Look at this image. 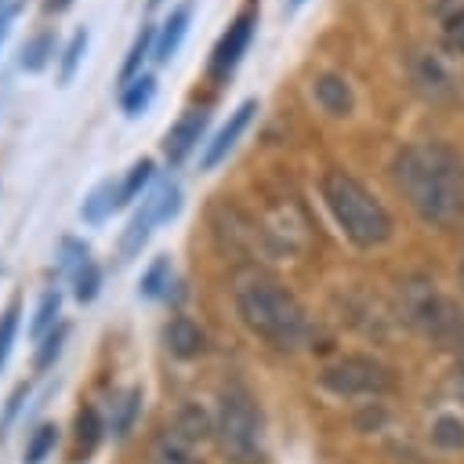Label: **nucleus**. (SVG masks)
Listing matches in <instances>:
<instances>
[{
	"label": "nucleus",
	"instance_id": "obj_1",
	"mask_svg": "<svg viewBox=\"0 0 464 464\" xmlns=\"http://www.w3.org/2000/svg\"><path fill=\"white\" fill-rule=\"evenodd\" d=\"M392 181L410 210L435 228L464 214V160L446 141H410L392 160Z\"/></svg>",
	"mask_w": 464,
	"mask_h": 464
},
{
	"label": "nucleus",
	"instance_id": "obj_2",
	"mask_svg": "<svg viewBox=\"0 0 464 464\" xmlns=\"http://www.w3.org/2000/svg\"><path fill=\"white\" fill-rule=\"evenodd\" d=\"M232 301H236L243 326L254 337H261L265 344H272L279 352H297L308 344V337H312L308 312L286 290V283L276 279L272 272H265L257 265L239 268L232 276Z\"/></svg>",
	"mask_w": 464,
	"mask_h": 464
},
{
	"label": "nucleus",
	"instance_id": "obj_3",
	"mask_svg": "<svg viewBox=\"0 0 464 464\" xmlns=\"http://www.w3.org/2000/svg\"><path fill=\"white\" fill-rule=\"evenodd\" d=\"M319 192H323V203L330 210V218L337 221V228L344 232L348 243L370 250V246H381L392 239V214L388 207L348 170H326L323 181H319Z\"/></svg>",
	"mask_w": 464,
	"mask_h": 464
},
{
	"label": "nucleus",
	"instance_id": "obj_4",
	"mask_svg": "<svg viewBox=\"0 0 464 464\" xmlns=\"http://www.w3.org/2000/svg\"><path fill=\"white\" fill-rule=\"evenodd\" d=\"M402 319L439 348H464V312L428 279L402 286Z\"/></svg>",
	"mask_w": 464,
	"mask_h": 464
},
{
	"label": "nucleus",
	"instance_id": "obj_5",
	"mask_svg": "<svg viewBox=\"0 0 464 464\" xmlns=\"http://www.w3.org/2000/svg\"><path fill=\"white\" fill-rule=\"evenodd\" d=\"M214 435L232 464H261V413L243 388H225Z\"/></svg>",
	"mask_w": 464,
	"mask_h": 464
},
{
	"label": "nucleus",
	"instance_id": "obj_6",
	"mask_svg": "<svg viewBox=\"0 0 464 464\" xmlns=\"http://www.w3.org/2000/svg\"><path fill=\"white\" fill-rule=\"evenodd\" d=\"M319 384L334 395H384L395 388V373L370 355H341L337 362L323 366Z\"/></svg>",
	"mask_w": 464,
	"mask_h": 464
},
{
	"label": "nucleus",
	"instance_id": "obj_7",
	"mask_svg": "<svg viewBox=\"0 0 464 464\" xmlns=\"http://www.w3.org/2000/svg\"><path fill=\"white\" fill-rule=\"evenodd\" d=\"M257 33V0H246V7L236 11V18L228 22V29L218 36V44L210 47L207 58V80L214 87H225L232 80V72L239 69L243 54L250 51V40Z\"/></svg>",
	"mask_w": 464,
	"mask_h": 464
},
{
	"label": "nucleus",
	"instance_id": "obj_8",
	"mask_svg": "<svg viewBox=\"0 0 464 464\" xmlns=\"http://www.w3.org/2000/svg\"><path fill=\"white\" fill-rule=\"evenodd\" d=\"M207 123H210V112L203 109V105H192V109H185L170 127H167V134H163V156H167V163L170 167H178V163H185L188 156H192V149L203 141V134H207Z\"/></svg>",
	"mask_w": 464,
	"mask_h": 464
},
{
	"label": "nucleus",
	"instance_id": "obj_9",
	"mask_svg": "<svg viewBox=\"0 0 464 464\" xmlns=\"http://www.w3.org/2000/svg\"><path fill=\"white\" fill-rule=\"evenodd\" d=\"M254 112H257V98H243V102L228 112V120L214 130V138L203 141V156H199V167H203V170H214L221 160H228V152L236 149V141H239L243 130L250 127Z\"/></svg>",
	"mask_w": 464,
	"mask_h": 464
},
{
	"label": "nucleus",
	"instance_id": "obj_10",
	"mask_svg": "<svg viewBox=\"0 0 464 464\" xmlns=\"http://www.w3.org/2000/svg\"><path fill=\"white\" fill-rule=\"evenodd\" d=\"M192 11H196V4H192V0H181V4H174V7H170V14L160 22L156 51H152V58H156L160 65H167V62L178 54V47L185 44V33H188V22H192Z\"/></svg>",
	"mask_w": 464,
	"mask_h": 464
},
{
	"label": "nucleus",
	"instance_id": "obj_11",
	"mask_svg": "<svg viewBox=\"0 0 464 464\" xmlns=\"http://www.w3.org/2000/svg\"><path fill=\"white\" fill-rule=\"evenodd\" d=\"M312 98L326 116H348L355 109V91L341 72H319L312 80Z\"/></svg>",
	"mask_w": 464,
	"mask_h": 464
},
{
	"label": "nucleus",
	"instance_id": "obj_12",
	"mask_svg": "<svg viewBox=\"0 0 464 464\" xmlns=\"http://www.w3.org/2000/svg\"><path fill=\"white\" fill-rule=\"evenodd\" d=\"M149 460H152V464H203L199 442L185 439L178 428L156 431V439L149 442Z\"/></svg>",
	"mask_w": 464,
	"mask_h": 464
},
{
	"label": "nucleus",
	"instance_id": "obj_13",
	"mask_svg": "<svg viewBox=\"0 0 464 464\" xmlns=\"http://www.w3.org/2000/svg\"><path fill=\"white\" fill-rule=\"evenodd\" d=\"M123 207V185L116 181V178H105V181H98L87 196H83V203H80V218L87 221V225H102L112 210H120Z\"/></svg>",
	"mask_w": 464,
	"mask_h": 464
},
{
	"label": "nucleus",
	"instance_id": "obj_14",
	"mask_svg": "<svg viewBox=\"0 0 464 464\" xmlns=\"http://www.w3.org/2000/svg\"><path fill=\"white\" fill-rule=\"evenodd\" d=\"M163 341H167L170 355H178V359H196V355L207 352V334H203L192 319H185V315H174V319L167 323Z\"/></svg>",
	"mask_w": 464,
	"mask_h": 464
},
{
	"label": "nucleus",
	"instance_id": "obj_15",
	"mask_svg": "<svg viewBox=\"0 0 464 464\" xmlns=\"http://www.w3.org/2000/svg\"><path fill=\"white\" fill-rule=\"evenodd\" d=\"M431 14L439 18V36L453 54H464V0H431Z\"/></svg>",
	"mask_w": 464,
	"mask_h": 464
},
{
	"label": "nucleus",
	"instance_id": "obj_16",
	"mask_svg": "<svg viewBox=\"0 0 464 464\" xmlns=\"http://www.w3.org/2000/svg\"><path fill=\"white\" fill-rule=\"evenodd\" d=\"M54 54H58V33H54V29H40L36 36H29V40L22 44L18 65H22L25 72H44Z\"/></svg>",
	"mask_w": 464,
	"mask_h": 464
},
{
	"label": "nucleus",
	"instance_id": "obj_17",
	"mask_svg": "<svg viewBox=\"0 0 464 464\" xmlns=\"http://www.w3.org/2000/svg\"><path fill=\"white\" fill-rule=\"evenodd\" d=\"M141 199L152 207V214H156V225H163V221L178 218V210H181V185H178V181L167 174V178L152 181V188H149Z\"/></svg>",
	"mask_w": 464,
	"mask_h": 464
},
{
	"label": "nucleus",
	"instance_id": "obj_18",
	"mask_svg": "<svg viewBox=\"0 0 464 464\" xmlns=\"http://www.w3.org/2000/svg\"><path fill=\"white\" fill-rule=\"evenodd\" d=\"M152 228H156V214H152V207L141 199V207L130 214V221H127L123 236H120V254H123V257H134V254H141V246L149 243Z\"/></svg>",
	"mask_w": 464,
	"mask_h": 464
},
{
	"label": "nucleus",
	"instance_id": "obj_19",
	"mask_svg": "<svg viewBox=\"0 0 464 464\" xmlns=\"http://www.w3.org/2000/svg\"><path fill=\"white\" fill-rule=\"evenodd\" d=\"M156 33H160V25H152V22H145L138 29V36H134V44H130V51H127V58L120 65V80L123 83H130L134 76H141L145 58H152V51H156Z\"/></svg>",
	"mask_w": 464,
	"mask_h": 464
},
{
	"label": "nucleus",
	"instance_id": "obj_20",
	"mask_svg": "<svg viewBox=\"0 0 464 464\" xmlns=\"http://www.w3.org/2000/svg\"><path fill=\"white\" fill-rule=\"evenodd\" d=\"M152 98H156V76L152 72H141V76H134L130 83H123V91H120V109H123V116H141L149 105H152Z\"/></svg>",
	"mask_w": 464,
	"mask_h": 464
},
{
	"label": "nucleus",
	"instance_id": "obj_21",
	"mask_svg": "<svg viewBox=\"0 0 464 464\" xmlns=\"http://www.w3.org/2000/svg\"><path fill=\"white\" fill-rule=\"evenodd\" d=\"M87 44H91V29H87V25H80V29L65 40L62 58H58V83H62V87H69V83H72V76L80 72L83 54H87Z\"/></svg>",
	"mask_w": 464,
	"mask_h": 464
},
{
	"label": "nucleus",
	"instance_id": "obj_22",
	"mask_svg": "<svg viewBox=\"0 0 464 464\" xmlns=\"http://www.w3.org/2000/svg\"><path fill=\"white\" fill-rule=\"evenodd\" d=\"M58 312H62V290L51 286V290H44L40 301H36V312H33V319H29V337H33V341H44V337L58 326Z\"/></svg>",
	"mask_w": 464,
	"mask_h": 464
},
{
	"label": "nucleus",
	"instance_id": "obj_23",
	"mask_svg": "<svg viewBox=\"0 0 464 464\" xmlns=\"http://www.w3.org/2000/svg\"><path fill=\"white\" fill-rule=\"evenodd\" d=\"M431 442L435 446H442V450H457V446H464V417L460 413H453V410H442L435 420H431Z\"/></svg>",
	"mask_w": 464,
	"mask_h": 464
},
{
	"label": "nucleus",
	"instance_id": "obj_24",
	"mask_svg": "<svg viewBox=\"0 0 464 464\" xmlns=\"http://www.w3.org/2000/svg\"><path fill=\"white\" fill-rule=\"evenodd\" d=\"M152 181H156V163H152L149 156L134 160V163H130V170L120 178V185H123V207H127L130 199H138L145 188H152Z\"/></svg>",
	"mask_w": 464,
	"mask_h": 464
},
{
	"label": "nucleus",
	"instance_id": "obj_25",
	"mask_svg": "<svg viewBox=\"0 0 464 464\" xmlns=\"http://www.w3.org/2000/svg\"><path fill=\"white\" fill-rule=\"evenodd\" d=\"M138 294H141V297H170V261H167V257H156V261L141 272Z\"/></svg>",
	"mask_w": 464,
	"mask_h": 464
},
{
	"label": "nucleus",
	"instance_id": "obj_26",
	"mask_svg": "<svg viewBox=\"0 0 464 464\" xmlns=\"http://www.w3.org/2000/svg\"><path fill=\"white\" fill-rule=\"evenodd\" d=\"M98 439H102V420H98V410H94V406H83V410L76 413V457L94 453Z\"/></svg>",
	"mask_w": 464,
	"mask_h": 464
},
{
	"label": "nucleus",
	"instance_id": "obj_27",
	"mask_svg": "<svg viewBox=\"0 0 464 464\" xmlns=\"http://www.w3.org/2000/svg\"><path fill=\"white\" fill-rule=\"evenodd\" d=\"M87 261H91V246H87L83 239L65 236V239L58 243V268H62V276H69V279H72Z\"/></svg>",
	"mask_w": 464,
	"mask_h": 464
},
{
	"label": "nucleus",
	"instance_id": "obj_28",
	"mask_svg": "<svg viewBox=\"0 0 464 464\" xmlns=\"http://www.w3.org/2000/svg\"><path fill=\"white\" fill-rule=\"evenodd\" d=\"M170 428H178L185 439H192V442H203L214 428H210V420H207V413L199 410V406H181V413L174 417V424Z\"/></svg>",
	"mask_w": 464,
	"mask_h": 464
},
{
	"label": "nucleus",
	"instance_id": "obj_29",
	"mask_svg": "<svg viewBox=\"0 0 464 464\" xmlns=\"http://www.w3.org/2000/svg\"><path fill=\"white\" fill-rule=\"evenodd\" d=\"M69 283H72V297H76L80 304H87V301H94L98 290H102V268H98L94 261H87Z\"/></svg>",
	"mask_w": 464,
	"mask_h": 464
},
{
	"label": "nucleus",
	"instance_id": "obj_30",
	"mask_svg": "<svg viewBox=\"0 0 464 464\" xmlns=\"http://www.w3.org/2000/svg\"><path fill=\"white\" fill-rule=\"evenodd\" d=\"M54 442H58V428L54 424H40L33 431V439L25 442V464H44V457L54 450Z\"/></svg>",
	"mask_w": 464,
	"mask_h": 464
},
{
	"label": "nucleus",
	"instance_id": "obj_31",
	"mask_svg": "<svg viewBox=\"0 0 464 464\" xmlns=\"http://www.w3.org/2000/svg\"><path fill=\"white\" fill-rule=\"evenodd\" d=\"M18 315H22V304H18V301H11V304L4 308V315H0V366L7 362L11 344H14V337H18Z\"/></svg>",
	"mask_w": 464,
	"mask_h": 464
},
{
	"label": "nucleus",
	"instance_id": "obj_32",
	"mask_svg": "<svg viewBox=\"0 0 464 464\" xmlns=\"http://www.w3.org/2000/svg\"><path fill=\"white\" fill-rule=\"evenodd\" d=\"M65 334H69V326L58 323V326L40 341V348H36V370H47V366L58 359V352H62V344H65Z\"/></svg>",
	"mask_w": 464,
	"mask_h": 464
},
{
	"label": "nucleus",
	"instance_id": "obj_33",
	"mask_svg": "<svg viewBox=\"0 0 464 464\" xmlns=\"http://www.w3.org/2000/svg\"><path fill=\"white\" fill-rule=\"evenodd\" d=\"M138 399H141L138 388H130V392L123 395V402H120V417H116V435H127V431H130V420H134V413H138Z\"/></svg>",
	"mask_w": 464,
	"mask_h": 464
},
{
	"label": "nucleus",
	"instance_id": "obj_34",
	"mask_svg": "<svg viewBox=\"0 0 464 464\" xmlns=\"http://www.w3.org/2000/svg\"><path fill=\"white\" fill-rule=\"evenodd\" d=\"M72 7V0H44V11L47 14H62V11H69Z\"/></svg>",
	"mask_w": 464,
	"mask_h": 464
},
{
	"label": "nucleus",
	"instance_id": "obj_35",
	"mask_svg": "<svg viewBox=\"0 0 464 464\" xmlns=\"http://www.w3.org/2000/svg\"><path fill=\"white\" fill-rule=\"evenodd\" d=\"M301 4H304V0H286V4H283V7H286V11H297V7H301Z\"/></svg>",
	"mask_w": 464,
	"mask_h": 464
},
{
	"label": "nucleus",
	"instance_id": "obj_36",
	"mask_svg": "<svg viewBox=\"0 0 464 464\" xmlns=\"http://www.w3.org/2000/svg\"><path fill=\"white\" fill-rule=\"evenodd\" d=\"M460 286H464V261H460Z\"/></svg>",
	"mask_w": 464,
	"mask_h": 464
},
{
	"label": "nucleus",
	"instance_id": "obj_37",
	"mask_svg": "<svg viewBox=\"0 0 464 464\" xmlns=\"http://www.w3.org/2000/svg\"><path fill=\"white\" fill-rule=\"evenodd\" d=\"M156 4H163V0H149V7H156Z\"/></svg>",
	"mask_w": 464,
	"mask_h": 464
},
{
	"label": "nucleus",
	"instance_id": "obj_38",
	"mask_svg": "<svg viewBox=\"0 0 464 464\" xmlns=\"http://www.w3.org/2000/svg\"><path fill=\"white\" fill-rule=\"evenodd\" d=\"M4 7H7V0H0V11H4Z\"/></svg>",
	"mask_w": 464,
	"mask_h": 464
}]
</instances>
